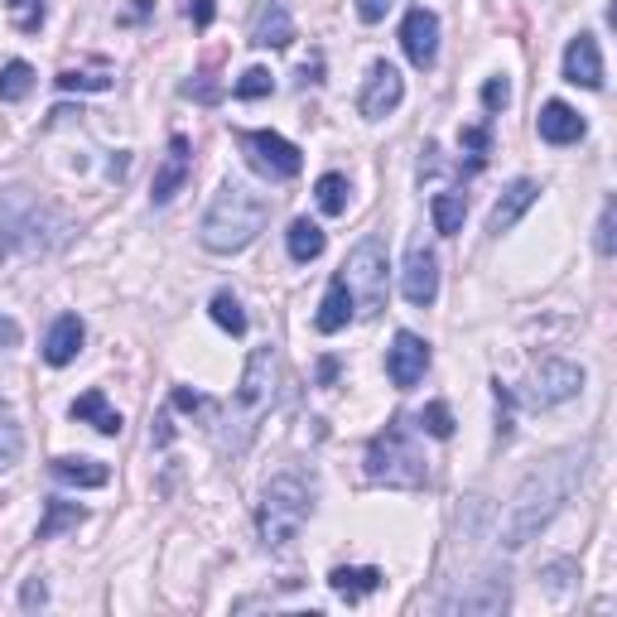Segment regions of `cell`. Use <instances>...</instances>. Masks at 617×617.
Masks as SVG:
<instances>
[{
	"label": "cell",
	"instance_id": "24",
	"mask_svg": "<svg viewBox=\"0 0 617 617\" xmlns=\"http://www.w3.org/2000/svg\"><path fill=\"white\" fill-rule=\"evenodd\" d=\"M285 246H290V261H295V266H308V261L323 256L329 237H323L319 223H308V217H295V223H290V232H285Z\"/></svg>",
	"mask_w": 617,
	"mask_h": 617
},
{
	"label": "cell",
	"instance_id": "31",
	"mask_svg": "<svg viewBox=\"0 0 617 617\" xmlns=\"http://www.w3.org/2000/svg\"><path fill=\"white\" fill-rule=\"evenodd\" d=\"M63 92H107L111 87V68H92V72H82V68H63L53 78Z\"/></svg>",
	"mask_w": 617,
	"mask_h": 617
},
{
	"label": "cell",
	"instance_id": "45",
	"mask_svg": "<svg viewBox=\"0 0 617 617\" xmlns=\"http://www.w3.org/2000/svg\"><path fill=\"white\" fill-rule=\"evenodd\" d=\"M333 376H337V362H333V358H323V362H319V381H323V386H329Z\"/></svg>",
	"mask_w": 617,
	"mask_h": 617
},
{
	"label": "cell",
	"instance_id": "23",
	"mask_svg": "<svg viewBox=\"0 0 617 617\" xmlns=\"http://www.w3.org/2000/svg\"><path fill=\"white\" fill-rule=\"evenodd\" d=\"M252 43L256 49H290V43H295V20H290V10L285 6L261 10V20L252 29Z\"/></svg>",
	"mask_w": 617,
	"mask_h": 617
},
{
	"label": "cell",
	"instance_id": "21",
	"mask_svg": "<svg viewBox=\"0 0 617 617\" xmlns=\"http://www.w3.org/2000/svg\"><path fill=\"white\" fill-rule=\"evenodd\" d=\"M352 314H358V304H352V290L343 285V275H333V285H329V295H323L319 304V314H314V329L319 333H343Z\"/></svg>",
	"mask_w": 617,
	"mask_h": 617
},
{
	"label": "cell",
	"instance_id": "2",
	"mask_svg": "<svg viewBox=\"0 0 617 617\" xmlns=\"http://www.w3.org/2000/svg\"><path fill=\"white\" fill-rule=\"evenodd\" d=\"M266 217H271L266 194H256V188L242 184V179H227L213 194L208 213H203V227H198L203 252H213V256H237V252H246V246L261 237Z\"/></svg>",
	"mask_w": 617,
	"mask_h": 617
},
{
	"label": "cell",
	"instance_id": "10",
	"mask_svg": "<svg viewBox=\"0 0 617 617\" xmlns=\"http://www.w3.org/2000/svg\"><path fill=\"white\" fill-rule=\"evenodd\" d=\"M424 372H430V343H424L420 333L401 329V333L391 337V347H386V376H391V386L410 391Z\"/></svg>",
	"mask_w": 617,
	"mask_h": 617
},
{
	"label": "cell",
	"instance_id": "34",
	"mask_svg": "<svg viewBox=\"0 0 617 617\" xmlns=\"http://www.w3.org/2000/svg\"><path fill=\"white\" fill-rule=\"evenodd\" d=\"M271 87H275V82H271V72H266V68H246L232 92H237L242 101H256V97H271Z\"/></svg>",
	"mask_w": 617,
	"mask_h": 617
},
{
	"label": "cell",
	"instance_id": "4",
	"mask_svg": "<svg viewBox=\"0 0 617 617\" xmlns=\"http://www.w3.org/2000/svg\"><path fill=\"white\" fill-rule=\"evenodd\" d=\"M308 517H314V478L300 473V468H285V473H275L266 488H261L256 531L271 550L290 546V540L304 531Z\"/></svg>",
	"mask_w": 617,
	"mask_h": 617
},
{
	"label": "cell",
	"instance_id": "36",
	"mask_svg": "<svg viewBox=\"0 0 617 617\" xmlns=\"http://www.w3.org/2000/svg\"><path fill=\"white\" fill-rule=\"evenodd\" d=\"M613 232H617V203L608 198V203H604V213H598V237H594L598 256H613V252H617V237H613Z\"/></svg>",
	"mask_w": 617,
	"mask_h": 617
},
{
	"label": "cell",
	"instance_id": "43",
	"mask_svg": "<svg viewBox=\"0 0 617 617\" xmlns=\"http://www.w3.org/2000/svg\"><path fill=\"white\" fill-rule=\"evenodd\" d=\"M43 598H49L43 579H29V584H25V594H20V604H25V608H43Z\"/></svg>",
	"mask_w": 617,
	"mask_h": 617
},
{
	"label": "cell",
	"instance_id": "18",
	"mask_svg": "<svg viewBox=\"0 0 617 617\" xmlns=\"http://www.w3.org/2000/svg\"><path fill=\"white\" fill-rule=\"evenodd\" d=\"M536 130H540V140H546V145H579L589 126H584V116L569 107V101H546Z\"/></svg>",
	"mask_w": 617,
	"mask_h": 617
},
{
	"label": "cell",
	"instance_id": "1",
	"mask_svg": "<svg viewBox=\"0 0 617 617\" xmlns=\"http://www.w3.org/2000/svg\"><path fill=\"white\" fill-rule=\"evenodd\" d=\"M589 459H594V444H575V449L550 453L546 463L521 478V488L511 492L507 517H502V550H526L546 531L555 521V511L579 492L584 473H589Z\"/></svg>",
	"mask_w": 617,
	"mask_h": 617
},
{
	"label": "cell",
	"instance_id": "20",
	"mask_svg": "<svg viewBox=\"0 0 617 617\" xmlns=\"http://www.w3.org/2000/svg\"><path fill=\"white\" fill-rule=\"evenodd\" d=\"M329 589L337 598H347V604H362V598H372L381 589V569H372V565H337L329 575Z\"/></svg>",
	"mask_w": 617,
	"mask_h": 617
},
{
	"label": "cell",
	"instance_id": "40",
	"mask_svg": "<svg viewBox=\"0 0 617 617\" xmlns=\"http://www.w3.org/2000/svg\"><path fill=\"white\" fill-rule=\"evenodd\" d=\"M20 323H14L10 314H0V352H10V347H20Z\"/></svg>",
	"mask_w": 617,
	"mask_h": 617
},
{
	"label": "cell",
	"instance_id": "28",
	"mask_svg": "<svg viewBox=\"0 0 617 617\" xmlns=\"http://www.w3.org/2000/svg\"><path fill=\"white\" fill-rule=\"evenodd\" d=\"M35 92V68L25 63V58H10L6 68H0V101H25Z\"/></svg>",
	"mask_w": 617,
	"mask_h": 617
},
{
	"label": "cell",
	"instance_id": "6",
	"mask_svg": "<svg viewBox=\"0 0 617 617\" xmlns=\"http://www.w3.org/2000/svg\"><path fill=\"white\" fill-rule=\"evenodd\" d=\"M343 285L352 290V304H358L362 314H376V308L386 304V242L362 237L352 246L347 266H343Z\"/></svg>",
	"mask_w": 617,
	"mask_h": 617
},
{
	"label": "cell",
	"instance_id": "13",
	"mask_svg": "<svg viewBox=\"0 0 617 617\" xmlns=\"http://www.w3.org/2000/svg\"><path fill=\"white\" fill-rule=\"evenodd\" d=\"M565 82L584 87V92H604V53H598L594 35H575L565 49Z\"/></svg>",
	"mask_w": 617,
	"mask_h": 617
},
{
	"label": "cell",
	"instance_id": "37",
	"mask_svg": "<svg viewBox=\"0 0 617 617\" xmlns=\"http://www.w3.org/2000/svg\"><path fill=\"white\" fill-rule=\"evenodd\" d=\"M507 101H511V82L502 78V72L482 82V107H488L492 116H497V111H507Z\"/></svg>",
	"mask_w": 617,
	"mask_h": 617
},
{
	"label": "cell",
	"instance_id": "29",
	"mask_svg": "<svg viewBox=\"0 0 617 617\" xmlns=\"http://www.w3.org/2000/svg\"><path fill=\"white\" fill-rule=\"evenodd\" d=\"M208 314H213V323L223 333H232V337H242L246 333V314H242V300L232 295V290H217L213 295V304H208Z\"/></svg>",
	"mask_w": 617,
	"mask_h": 617
},
{
	"label": "cell",
	"instance_id": "12",
	"mask_svg": "<svg viewBox=\"0 0 617 617\" xmlns=\"http://www.w3.org/2000/svg\"><path fill=\"white\" fill-rule=\"evenodd\" d=\"M401 49H405V58L415 63L420 72H430L434 63H439V14L434 10H424V6H415L405 14V25H401Z\"/></svg>",
	"mask_w": 617,
	"mask_h": 617
},
{
	"label": "cell",
	"instance_id": "39",
	"mask_svg": "<svg viewBox=\"0 0 617 617\" xmlns=\"http://www.w3.org/2000/svg\"><path fill=\"white\" fill-rule=\"evenodd\" d=\"M459 140H463V150H473V155H488V145H492L488 126H463V130H459Z\"/></svg>",
	"mask_w": 617,
	"mask_h": 617
},
{
	"label": "cell",
	"instance_id": "25",
	"mask_svg": "<svg viewBox=\"0 0 617 617\" xmlns=\"http://www.w3.org/2000/svg\"><path fill=\"white\" fill-rule=\"evenodd\" d=\"M82 521H87V511L78 502H49V507H43V521H39L35 540H58L63 531H78Z\"/></svg>",
	"mask_w": 617,
	"mask_h": 617
},
{
	"label": "cell",
	"instance_id": "33",
	"mask_svg": "<svg viewBox=\"0 0 617 617\" xmlns=\"http://www.w3.org/2000/svg\"><path fill=\"white\" fill-rule=\"evenodd\" d=\"M10 14H14V29L20 35H39V25H43V0H6Z\"/></svg>",
	"mask_w": 617,
	"mask_h": 617
},
{
	"label": "cell",
	"instance_id": "8",
	"mask_svg": "<svg viewBox=\"0 0 617 617\" xmlns=\"http://www.w3.org/2000/svg\"><path fill=\"white\" fill-rule=\"evenodd\" d=\"M584 391V366L579 362H565V358H546L531 372V386H526V405L531 410H550V405H565Z\"/></svg>",
	"mask_w": 617,
	"mask_h": 617
},
{
	"label": "cell",
	"instance_id": "38",
	"mask_svg": "<svg viewBox=\"0 0 617 617\" xmlns=\"http://www.w3.org/2000/svg\"><path fill=\"white\" fill-rule=\"evenodd\" d=\"M497 434L502 439H511V386H502V381H497Z\"/></svg>",
	"mask_w": 617,
	"mask_h": 617
},
{
	"label": "cell",
	"instance_id": "26",
	"mask_svg": "<svg viewBox=\"0 0 617 617\" xmlns=\"http://www.w3.org/2000/svg\"><path fill=\"white\" fill-rule=\"evenodd\" d=\"M347 194H352V184L343 179V174H323V179L314 184V198H319L323 217H343L347 213Z\"/></svg>",
	"mask_w": 617,
	"mask_h": 617
},
{
	"label": "cell",
	"instance_id": "9",
	"mask_svg": "<svg viewBox=\"0 0 617 617\" xmlns=\"http://www.w3.org/2000/svg\"><path fill=\"white\" fill-rule=\"evenodd\" d=\"M405 101V78L395 72V63H372L362 82V97H358V111L366 121H386V116Z\"/></svg>",
	"mask_w": 617,
	"mask_h": 617
},
{
	"label": "cell",
	"instance_id": "14",
	"mask_svg": "<svg viewBox=\"0 0 617 617\" xmlns=\"http://www.w3.org/2000/svg\"><path fill=\"white\" fill-rule=\"evenodd\" d=\"M511 604V584H507V569H488L482 579H473V589L459 594V608L463 617H497V613H507Z\"/></svg>",
	"mask_w": 617,
	"mask_h": 617
},
{
	"label": "cell",
	"instance_id": "19",
	"mask_svg": "<svg viewBox=\"0 0 617 617\" xmlns=\"http://www.w3.org/2000/svg\"><path fill=\"white\" fill-rule=\"evenodd\" d=\"M68 415L78 420V424H92V430H97V434H107V439H116V434H121V424H126V420H121V410H111L101 391H82L78 401L68 405Z\"/></svg>",
	"mask_w": 617,
	"mask_h": 617
},
{
	"label": "cell",
	"instance_id": "41",
	"mask_svg": "<svg viewBox=\"0 0 617 617\" xmlns=\"http://www.w3.org/2000/svg\"><path fill=\"white\" fill-rule=\"evenodd\" d=\"M386 10H391V0H358V14H362V25H376V20H386Z\"/></svg>",
	"mask_w": 617,
	"mask_h": 617
},
{
	"label": "cell",
	"instance_id": "44",
	"mask_svg": "<svg viewBox=\"0 0 617 617\" xmlns=\"http://www.w3.org/2000/svg\"><path fill=\"white\" fill-rule=\"evenodd\" d=\"M155 10V0H130V10L121 14V25H136V20H145V14Z\"/></svg>",
	"mask_w": 617,
	"mask_h": 617
},
{
	"label": "cell",
	"instance_id": "11",
	"mask_svg": "<svg viewBox=\"0 0 617 617\" xmlns=\"http://www.w3.org/2000/svg\"><path fill=\"white\" fill-rule=\"evenodd\" d=\"M401 295H405V304H415V308H430L439 300V256L424 242H415V246H410V256H405Z\"/></svg>",
	"mask_w": 617,
	"mask_h": 617
},
{
	"label": "cell",
	"instance_id": "3",
	"mask_svg": "<svg viewBox=\"0 0 617 617\" xmlns=\"http://www.w3.org/2000/svg\"><path fill=\"white\" fill-rule=\"evenodd\" d=\"M275 381H281V358L275 347H256L246 358V372H242V386L232 391V405H227V430H223V449L227 453H246L252 439L261 430V420L271 415L275 405Z\"/></svg>",
	"mask_w": 617,
	"mask_h": 617
},
{
	"label": "cell",
	"instance_id": "27",
	"mask_svg": "<svg viewBox=\"0 0 617 617\" xmlns=\"http://www.w3.org/2000/svg\"><path fill=\"white\" fill-rule=\"evenodd\" d=\"M463 213H468L463 194H434V198H430L434 232H444V237H453V232H463Z\"/></svg>",
	"mask_w": 617,
	"mask_h": 617
},
{
	"label": "cell",
	"instance_id": "35",
	"mask_svg": "<svg viewBox=\"0 0 617 617\" xmlns=\"http://www.w3.org/2000/svg\"><path fill=\"white\" fill-rule=\"evenodd\" d=\"M169 405H179V410H188V415H203V420H217V405L208 401V395L188 391V386H174V395H169Z\"/></svg>",
	"mask_w": 617,
	"mask_h": 617
},
{
	"label": "cell",
	"instance_id": "15",
	"mask_svg": "<svg viewBox=\"0 0 617 617\" xmlns=\"http://www.w3.org/2000/svg\"><path fill=\"white\" fill-rule=\"evenodd\" d=\"M188 174H194V155H188V140H184V136H169V155H165V165L155 169V184H150L155 208H165V203L179 194V188L188 184Z\"/></svg>",
	"mask_w": 617,
	"mask_h": 617
},
{
	"label": "cell",
	"instance_id": "5",
	"mask_svg": "<svg viewBox=\"0 0 617 617\" xmlns=\"http://www.w3.org/2000/svg\"><path fill=\"white\" fill-rule=\"evenodd\" d=\"M366 478L386 482V488H424L430 468H424V453L415 439H410L405 420H391L386 430L366 444Z\"/></svg>",
	"mask_w": 617,
	"mask_h": 617
},
{
	"label": "cell",
	"instance_id": "22",
	"mask_svg": "<svg viewBox=\"0 0 617 617\" xmlns=\"http://www.w3.org/2000/svg\"><path fill=\"white\" fill-rule=\"evenodd\" d=\"M49 473L63 482V488H107V482H111V468H107V463H97V459H72V453L53 459Z\"/></svg>",
	"mask_w": 617,
	"mask_h": 617
},
{
	"label": "cell",
	"instance_id": "7",
	"mask_svg": "<svg viewBox=\"0 0 617 617\" xmlns=\"http://www.w3.org/2000/svg\"><path fill=\"white\" fill-rule=\"evenodd\" d=\"M237 145L246 155V165H252L256 174H266V179H295V174L304 169V155L295 140L275 136V130H237Z\"/></svg>",
	"mask_w": 617,
	"mask_h": 617
},
{
	"label": "cell",
	"instance_id": "17",
	"mask_svg": "<svg viewBox=\"0 0 617 617\" xmlns=\"http://www.w3.org/2000/svg\"><path fill=\"white\" fill-rule=\"evenodd\" d=\"M536 198H540V184H536V179H517L502 198H497V208H492V217H488V232H492V237H502V232H511L526 213L536 208Z\"/></svg>",
	"mask_w": 617,
	"mask_h": 617
},
{
	"label": "cell",
	"instance_id": "32",
	"mask_svg": "<svg viewBox=\"0 0 617 617\" xmlns=\"http://www.w3.org/2000/svg\"><path fill=\"white\" fill-rule=\"evenodd\" d=\"M420 430L424 434H434V439H453V415H449V405L444 401H430L420 410Z\"/></svg>",
	"mask_w": 617,
	"mask_h": 617
},
{
	"label": "cell",
	"instance_id": "42",
	"mask_svg": "<svg viewBox=\"0 0 617 617\" xmlns=\"http://www.w3.org/2000/svg\"><path fill=\"white\" fill-rule=\"evenodd\" d=\"M213 14H217L213 0H194V6H188V20H194L198 29H208V25H213Z\"/></svg>",
	"mask_w": 617,
	"mask_h": 617
},
{
	"label": "cell",
	"instance_id": "46",
	"mask_svg": "<svg viewBox=\"0 0 617 617\" xmlns=\"http://www.w3.org/2000/svg\"><path fill=\"white\" fill-rule=\"evenodd\" d=\"M6 256H10V227L0 223V261H6Z\"/></svg>",
	"mask_w": 617,
	"mask_h": 617
},
{
	"label": "cell",
	"instance_id": "30",
	"mask_svg": "<svg viewBox=\"0 0 617 617\" xmlns=\"http://www.w3.org/2000/svg\"><path fill=\"white\" fill-rule=\"evenodd\" d=\"M20 453H25V430H20V420L0 405V473L20 463Z\"/></svg>",
	"mask_w": 617,
	"mask_h": 617
},
{
	"label": "cell",
	"instance_id": "16",
	"mask_svg": "<svg viewBox=\"0 0 617 617\" xmlns=\"http://www.w3.org/2000/svg\"><path fill=\"white\" fill-rule=\"evenodd\" d=\"M82 343H87L82 319H78V314H58V319L49 323V333H43V362H49V366H68V362H78Z\"/></svg>",
	"mask_w": 617,
	"mask_h": 617
}]
</instances>
